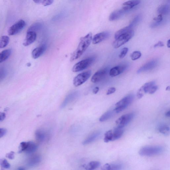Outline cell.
<instances>
[{"mask_svg":"<svg viewBox=\"0 0 170 170\" xmlns=\"http://www.w3.org/2000/svg\"><path fill=\"white\" fill-rule=\"evenodd\" d=\"M92 39L91 33H89L87 35L80 38L78 47L72 54L70 61L73 62L77 60L82 56L90 45Z\"/></svg>","mask_w":170,"mask_h":170,"instance_id":"obj_1","label":"cell"},{"mask_svg":"<svg viewBox=\"0 0 170 170\" xmlns=\"http://www.w3.org/2000/svg\"><path fill=\"white\" fill-rule=\"evenodd\" d=\"M163 148L160 146H146L140 150L139 154L142 156L151 157L161 153Z\"/></svg>","mask_w":170,"mask_h":170,"instance_id":"obj_2","label":"cell"},{"mask_svg":"<svg viewBox=\"0 0 170 170\" xmlns=\"http://www.w3.org/2000/svg\"><path fill=\"white\" fill-rule=\"evenodd\" d=\"M134 32L132 30L127 32L123 33L115 39L113 43L115 48L117 49L129 41L133 37Z\"/></svg>","mask_w":170,"mask_h":170,"instance_id":"obj_3","label":"cell"},{"mask_svg":"<svg viewBox=\"0 0 170 170\" xmlns=\"http://www.w3.org/2000/svg\"><path fill=\"white\" fill-rule=\"evenodd\" d=\"M133 99V96L131 94L128 95L116 103V108L114 110L116 113L123 111L130 105Z\"/></svg>","mask_w":170,"mask_h":170,"instance_id":"obj_4","label":"cell"},{"mask_svg":"<svg viewBox=\"0 0 170 170\" xmlns=\"http://www.w3.org/2000/svg\"><path fill=\"white\" fill-rule=\"evenodd\" d=\"M95 60L94 58H90L81 61L76 64L72 68L73 72H78L89 67Z\"/></svg>","mask_w":170,"mask_h":170,"instance_id":"obj_5","label":"cell"},{"mask_svg":"<svg viewBox=\"0 0 170 170\" xmlns=\"http://www.w3.org/2000/svg\"><path fill=\"white\" fill-rule=\"evenodd\" d=\"M92 72L90 70L79 74L75 77L73 80V84L76 87L83 84L90 78Z\"/></svg>","mask_w":170,"mask_h":170,"instance_id":"obj_6","label":"cell"},{"mask_svg":"<svg viewBox=\"0 0 170 170\" xmlns=\"http://www.w3.org/2000/svg\"><path fill=\"white\" fill-rule=\"evenodd\" d=\"M134 116V113H130L124 115L116 121L117 127L123 128L128 124Z\"/></svg>","mask_w":170,"mask_h":170,"instance_id":"obj_7","label":"cell"},{"mask_svg":"<svg viewBox=\"0 0 170 170\" xmlns=\"http://www.w3.org/2000/svg\"><path fill=\"white\" fill-rule=\"evenodd\" d=\"M25 25L26 23L23 20L18 21L9 28L8 31L9 35L13 36L18 34L24 28Z\"/></svg>","mask_w":170,"mask_h":170,"instance_id":"obj_8","label":"cell"},{"mask_svg":"<svg viewBox=\"0 0 170 170\" xmlns=\"http://www.w3.org/2000/svg\"><path fill=\"white\" fill-rule=\"evenodd\" d=\"M109 36V33L107 31L98 33L95 35L93 39H92V43L94 44H97L101 43L108 38Z\"/></svg>","mask_w":170,"mask_h":170,"instance_id":"obj_9","label":"cell"},{"mask_svg":"<svg viewBox=\"0 0 170 170\" xmlns=\"http://www.w3.org/2000/svg\"><path fill=\"white\" fill-rule=\"evenodd\" d=\"M158 61L157 60L151 61L142 66L138 70L137 73H139L152 70L156 67Z\"/></svg>","mask_w":170,"mask_h":170,"instance_id":"obj_10","label":"cell"},{"mask_svg":"<svg viewBox=\"0 0 170 170\" xmlns=\"http://www.w3.org/2000/svg\"><path fill=\"white\" fill-rule=\"evenodd\" d=\"M37 38L36 33L33 31H28L26 37L23 43L24 46H27L34 42Z\"/></svg>","mask_w":170,"mask_h":170,"instance_id":"obj_11","label":"cell"},{"mask_svg":"<svg viewBox=\"0 0 170 170\" xmlns=\"http://www.w3.org/2000/svg\"><path fill=\"white\" fill-rule=\"evenodd\" d=\"M106 74L105 70H99L92 76L91 79V82L94 83H97L100 82L105 78Z\"/></svg>","mask_w":170,"mask_h":170,"instance_id":"obj_12","label":"cell"},{"mask_svg":"<svg viewBox=\"0 0 170 170\" xmlns=\"http://www.w3.org/2000/svg\"><path fill=\"white\" fill-rule=\"evenodd\" d=\"M79 95V92H75L69 94L66 97L61 106V108H64L67 106L69 103L74 100Z\"/></svg>","mask_w":170,"mask_h":170,"instance_id":"obj_13","label":"cell"},{"mask_svg":"<svg viewBox=\"0 0 170 170\" xmlns=\"http://www.w3.org/2000/svg\"><path fill=\"white\" fill-rule=\"evenodd\" d=\"M46 49L45 45H43L41 46L36 48L33 50L32 53V57L33 58L37 59L41 56L45 52Z\"/></svg>","mask_w":170,"mask_h":170,"instance_id":"obj_14","label":"cell"},{"mask_svg":"<svg viewBox=\"0 0 170 170\" xmlns=\"http://www.w3.org/2000/svg\"><path fill=\"white\" fill-rule=\"evenodd\" d=\"M126 68L125 66H118L113 68L110 70V76L114 77L119 75L124 72Z\"/></svg>","mask_w":170,"mask_h":170,"instance_id":"obj_15","label":"cell"},{"mask_svg":"<svg viewBox=\"0 0 170 170\" xmlns=\"http://www.w3.org/2000/svg\"><path fill=\"white\" fill-rule=\"evenodd\" d=\"M127 12L122 9L114 11L110 16L109 19L110 21H113L119 19L122 16Z\"/></svg>","mask_w":170,"mask_h":170,"instance_id":"obj_16","label":"cell"},{"mask_svg":"<svg viewBox=\"0 0 170 170\" xmlns=\"http://www.w3.org/2000/svg\"><path fill=\"white\" fill-rule=\"evenodd\" d=\"M41 157L39 155H36L30 158L28 160V165L30 167L38 165L41 161Z\"/></svg>","mask_w":170,"mask_h":170,"instance_id":"obj_17","label":"cell"},{"mask_svg":"<svg viewBox=\"0 0 170 170\" xmlns=\"http://www.w3.org/2000/svg\"><path fill=\"white\" fill-rule=\"evenodd\" d=\"M101 134V132L99 131H96L92 133L83 142V145H87V144L94 142L98 139L99 136H100Z\"/></svg>","mask_w":170,"mask_h":170,"instance_id":"obj_18","label":"cell"},{"mask_svg":"<svg viewBox=\"0 0 170 170\" xmlns=\"http://www.w3.org/2000/svg\"><path fill=\"white\" fill-rule=\"evenodd\" d=\"M35 136L36 140L40 142L45 141L46 139V133L41 129H38L36 130L35 133Z\"/></svg>","mask_w":170,"mask_h":170,"instance_id":"obj_19","label":"cell"},{"mask_svg":"<svg viewBox=\"0 0 170 170\" xmlns=\"http://www.w3.org/2000/svg\"><path fill=\"white\" fill-rule=\"evenodd\" d=\"M37 148L38 146L35 143L31 141L28 142L24 152L27 154H32L34 153Z\"/></svg>","mask_w":170,"mask_h":170,"instance_id":"obj_20","label":"cell"},{"mask_svg":"<svg viewBox=\"0 0 170 170\" xmlns=\"http://www.w3.org/2000/svg\"><path fill=\"white\" fill-rule=\"evenodd\" d=\"M113 137L112 141L119 139L122 137L124 133V131L122 128L117 127L112 131Z\"/></svg>","mask_w":170,"mask_h":170,"instance_id":"obj_21","label":"cell"},{"mask_svg":"<svg viewBox=\"0 0 170 170\" xmlns=\"http://www.w3.org/2000/svg\"><path fill=\"white\" fill-rule=\"evenodd\" d=\"M12 51L10 49L3 51L0 53V63L5 61L10 56Z\"/></svg>","mask_w":170,"mask_h":170,"instance_id":"obj_22","label":"cell"},{"mask_svg":"<svg viewBox=\"0 0 170 170\" xmlns=\"http://www.w3.org/2000/svg\"><path fill=\"white\" fill-rule=\"evenodd\" d=\"M9 37L7 36H3L0 38V49L5 47L9 42Z\"/></svg>","mask_w":170,"mask_h":170,"instance_id":"obj_23","label":"cell"},{"mask_svg":"<svg viewBox=\"0 0 170 170\" xmlns=\"http://www.w3.org/2000/svg\"><path fill=\"white\" fill-rule=\"evenodd\" d=\"M169 7L168 5H164L160 6L158 9V12L162 15H166L169 13Z\"/></svg>","mask_w":170,"mask_h":170,"instance_id":"obj_24","label":"cell"},{"mask_svg":"<svg viewBox=\"0 0 170 170\" xmlns=\"http://www.w3.org/2000/svg\"><path fill=\"white\" fill-rule=\"evenodd\" d=\"M154 20L155 22L151 25V27L152 28L158 27L161 24L162 20H163V17H162V15L159 14L157 17L154 18Z\"/></svg>","mask_w":170,"mask_h":170,"instance_id":"obj_25","label":"cell"},{"mask_svg":"<svg viewBox=\"0 0 170 170\" xmlns=\"http://www.w3.org/2000/svg\"><path fill=\"white\" fill-rule=\"evenodd\" d=\"M141 19L142 16L141 15H138V16H135L134 18V19L132 20L129 26L133 29V28L136 25L138 24Z\"/></svg>","mask_w":170,"mask_h":170,"instance_id":"obj_26","label":"cell"},{"mask_svg":"<svg viewBox=\"0 0 170 170\" xmlns=\"http://www.w3.org/2000/svg\"><path fill=\"white\" fill-rule=\"evenodd\" d=\"M113 112L110 111L106 112L100 118L99 121L103 122L109 119L112 116Z\"/></svg>","mask_w":170,"mask_h":170,"instance_id":"obj_27","label":"cell"},{"mask_svg":"<svg viewBox=\"0 0 170 170\" xmlns=\"http://www.w3.org/2000/svg\"><path fill=\"white\" fill-rule=\"evenodd\" d=\"M154 85L155 82L153 81L144 84L141 88L145 94L148 93L150 88Z\"/></svg>","mask_w":170,"mask_h":170,"instance_id":"obj_28","label":"cell"},{"mask_svg":"<svg viewBox=\"0 0 170 170\" xmlns=\"http://www.w3.org/2000/svg\"><path fill=\"white\" fill-rule=\"evenodd\" d=\"M100 165V162L98 161H91L87 166V169L89 170H94L99 167Z\"/></svg>","mask_w":170,"mask_h":170,"instance_id":"obj_29","label":"cell"},{"mask_svg":"<svg viewBox=\"0 0 170 170\" xmlns=\"http://www.w3.org/2000/svg\"><path fill=\"white\" fill-rule=\"evenodd\" d=\"M113 137L112 130H110L107 132L105 134L104 139L105 143H108L110 141H112Z\"/></svg>","mask_w":170,"mask_h":170,"instance_id":"obj_30","label":"cell"},{"mask_svg":"<svg viewBox=\"0 0 170 170\" xmlns=\"http://www.w3.org/2000/svg\"><path fill=\"white\" fill-rule=\"evenodd\" d=\"M158 130L161 133L168 135L169 133L170 128L167 126L163 125L159 128Z\"/></svg>","mask_w":170,"mask_h":170,"instance_id":"obj_31","label":"cell"},{"mask_svg":"<svg viewBox=\"0 0 170 170\" xmlns=\"http://www.w3.org/2000/svg\"><path fill=\"white\" fill-rule=\"evenodd\" d=\"M141 2L140 0H131L123 3L124 5L130 6L133 7L137 5Z\"/></svg>","mask_w":170,"mask_h":170,"instance_id":"obj_32","label":"cell"},{"mask_svg":"<svg viewBox=\"0 0 170 170\" xmlns=\"http://www.w3.org/2000/svg\"><path fill=\"white\" fill-rule=\"evenodd\" d=\"M0 165L3 169H9L10 167V164L5 158L0 159Z\"/></svg>","mask_w":170,"mask_h":170,"instance_id":"obj_33","label":"cell"},{"mask_svg":"<svg viewBox=\"0 0 170 170\" xmlns=\"http://www.w3.org/2000/svg\"><path fill=\"white\" fill-rule=\"evenodd\" d=\"M141 53L140 51H135L131 54V58L132 60L135 61L141 57Z\"/></svg>","mask_w":170,"mask_h":170,"instance_id":"obj_34","label":"cell"},{"mask_svg":"<svg viewBox=\"0 0 170 170\" xmlns=\"http://www.w3.org/2000/svg\"><path fill=\"white\" fill-rule=\"evenodd\" d=\"M27 145V142H23L20 143L18 149V153H20L24 152Z\"/></svg>","mask_w":170,"mask_h":170,"instance_id":"obj_35","label":"cell"},{"mask_svg":"<svg viewBox=\"0 0 170 170\" xmlns=\"http://www.w3.org/2000/svg\"><path fill=\"white\" fill-rule=\"evenodd\" d=\"M41 27V25L39 23H36L33 25L32 27L30 28L28 31H33L35 32V31L38 30Z\"/></svg>","mask_w":170,"mask_h":170,"instance_id":"obj_36","label":"cell"},{"mask_svg":"<svg viewBox=\"0 0 170 170\" xmlns=\"http://www.w3.org/2000/svg\"><path fill=\"white\" fill-rule=\"evenodd\" d=\"M128 51V49L127 48H124L122 50L121 53L119 55V57L120 58H123L126 56Z\"/></svg>","mask_w":170,"mask_h":170,"instance_id":"obj_37","label":"cell"},{"mask_svg":"<svg viewBox=\"0 0 170 170\" xmlns=\"http://www.w3.org/2000/svg\"><path fill=\"white\" fill-rule=\"evenodd\" d=\"M6 75V71L4 69H0V82L5 78Z\"/></svg>","mask_w":170,"mask_h":170,"instance_id":"obj_38","label":"cell"},{"mask_svg":"<svg viewBox=\"0 0 170 170\" xmlns=\"http://www.w3.org/2000/svg\"><path fill=\"white\" fill-rule=\"evenodd\" d=\"M110 170H119L122 168V166L119 164H114L110 165Z\"/></svg>","mask_w":170,"mask_h":170,"instance_id":"obj_39","label":"cell"},{"mask_svg":"<svg viewBox=\"0 0 170 170\" xmlns=\"http://www.w3.org/2000/svg\"><path fill=\"white\" fill-rule=\"evenodd\" d=\"M53 2L54 0H43L42 4L44 6H47L51 5Z\"/></svg>","mask_w":170,"mask_h":170,"instance_id":"obj_40","label":"cell"},{"mask_svg":"<svg viewBox=\"0 0 170 170\" xmlns=\"http://www.w3.org/2000/svg\"><path fill=\"white\" fill-rule=\"evenodd\" d=\"M158 87L154 85L150 88L148 93L150 94H154L158 90Z\"/></svg>","mask_w":170,"mask_h":170,"instance_id":"obj_41","label":"cell"},{"mask_svg":"<svg viewBox=\"0 0 170 170\" xmlns=\"http://www.w3.org/2000/svg\"><path fill=\"white\" fill-rule=\"evenodd\" d=\"M145 94L144 92L142 89L141 87L137 93V97L139 99L141 98L143 96L144 94Z\"/></svg>","mask_w":170,"mask_h":170,"instance_id":"obj_42","label":"cell"},{"mask_svg":"<svg viewBox=\"0 0 170 170\" xmlns=\"http://www.w3.org/2000/svg\"><path fill=\"white\" fill-rule=\"evenodd\" d=\"M6 156L10 160H13L15 157V153L13 151H11L7 154Z\"/></svg>","mask_w":170,"mask_h":170,"instance_id":"obj_43","label":"cell"},{"mask_svg":"<svg viewBox=\"0 0 170 170\" xmlns=\"http://www.w3.org/2000/svg\"><path fill=\"white\" fill-rule=\"evenodd\" d=\"M116 90V89L114 87L110 88L109 89L108 91H107L106 94L107 95H109L112 94L114 93V92H115Z\"/></svg>","mask_w":170,"mask_h":170,"instance_id":"obj_44","label":"cell"},{"mask_svg":"<svg viewBox=\"0 0 170 170\" xmlns=\"http://www.w3.org/2000/svg\"><path fill=\"white\" fill-rule=\"evenodd\" d=\"M7 131L5 128H0V138L3 137L6 134Z\"/></svg>","mask_w":170,"mask_h":170,"instance_id":"obj_45","label":"cell"},{"mask_svg":"<svg viewBox=\"0 0 170 170\" xmlns=\"http://www.w3.org/2000/svg\"><path fill=\"white\" fill-rule=\"evenodd\" d=\"M111 169L110 165L108 164H106L103 166L101 169L103 170H110Z\"/></svg>","mask_w":170,"mask_h":170,"instance_id":"obj_46","label":"cell"},{"mask_svg":"<svg viewBox=\"0 0 170 170\" xmlns=\"http://www.w3.org/2000/svg\"><path fill=\"white\" fill-rule=\"evenodd\" d=\"M6 115L4 113L0 112V121H2L5 119Z\"/></svg>","mask_w":170,"mask_h":170,"instance_id":"obj_47","label":"cell"},{"mask_svg":"<svg viewBox=\"0 0 170 170\" xmlns=\"http://www.w3.org/2000/svg\"><path fill=\"white\" fill-rule=\"evenodd\" d=\"M164 44L163 42L161 41L158 42L157 44H155L154 46V48H156L158 47H163L164 46Z\"/></svg>","mask_w":170,"mask_h":170,"instance_id":"obj_48","label":"cell"},{"mask_svg":"<svg viewBox=\"0 0 170 170\" xmlns=\"http://www.w3.org/2000/svg\"><path fill=\"white\" fill-rule=\"evenodd\" d=\"M99 90V88L98 87H95L93 90V93L94 94H97Z\"/></svg>","mask_w":170,"mask_h":170,"instance_id":"obj_49","label":"cell"},{"mask_svg":"<svg viewBox=\"0 0 170 170\" xmlns=\"http://www.w3.org/2000/svg\"><path fill=\"white\" fill-rule=\"evenodd\" d=\"M165 116L167 117H169L170 115V111H168V112H166L165 114Z\"/></svg>","mask_w":170,"mask_h":170,"instance_id":"obj_50","label":"cell"},{"mask_svg":"<svg viewBox=\"0 0 170 170\" xmlns=\"http://www.w3.org/2000/svg\"><path fill=\"white\" fill-rule=\"evenodd\" d=\"M36 3H39L41 2V0H33Z\"/></svg>","mask_w":170,"mask_h":170,"instance_id":"obj_51","label":"cell"},{"mask_svg":"<svg viewBox=\"0 0 170 170\" xmlns=\"http://www.w3.org/2000/svg\"><path fill=\"white\" fill-rule=\"evenodd\" d=\"M167 46L168 48H170V40H168L167 42Z\"/></svg>","mask_w":170,"mask_h":170,"instance_id":"obj_52","label":"cell"},{"mask_svg":"<svg viewBox=\"0 0 170 170\" xmlns=\"http://www.w3.org/2000/svg\"><path fill=\"white\" fill-rule=\"evenodd\" d=\"M166 91H169L170 90V87L169 86H168L166 88Z\"/></svg>","mask_w":170,"mask_h":170,"instance_id":"obj_53","label":"cell"},{"mask_svg":"<svg viewBox=\"0 0 170 170\" xmlns=\"http://www.w3.org/2000/svg\"><path fill=\"white\" fill-rule=\"evenodd\" d=\"M24 169H25L23 168V167H20V168H18V169H19V170H24Z\"/></svg>","mask_w":170,"mask_h":170,"instance_id":"obj_54","label":"cell"},{"mask_svg":"<svg viewBox=\"0 0 170 170\" xmlns=\"http://www.w3.org/2000/svg\"><path fill=\"white\" fill-rule=\"evenodd\" d=\"M31 65V64L30 63H28L27 64V66H30Z\"/></svg>","mask_w":170,"mask_h":170,"instance_id":"obj_55","label":"cell"}]
</instances>
